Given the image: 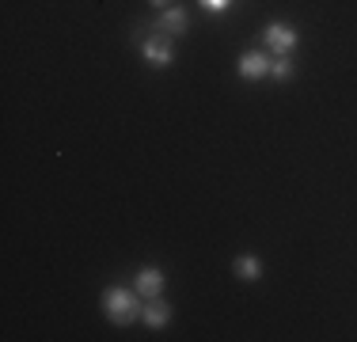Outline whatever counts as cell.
Returning <instances> with one entry per match:
<instances>
[{"label": "cell", "instance_id": "6da1fadb", "mask_svg": "<svg viewBox=\"0 0 357 342\" xmlns=\"http://www.w3.org/2000/svg\"><path fill=\"white\" fill-rule=\"evenodd\" d=\"M103 315L114 327H133V323H141V308H144V297L137 289H126V285H107L103 289Z\"/></svg>", "mask_w": 357, "mask_h": 342}, {"label": "cell", "instance_id": "7a4b0ae2", "mask_svg": "<svg viewBox=\"0 0 357 342\" xmlns=\"http://www.w3.org/2000/svg\"><path fill=\"white\" fill-rule=\"evenodd\" d=\"M149 31V27H144ZM137 50H141V61L144 65H152V68H167V65H175V42H172V34H160V31H149L144 38L137 42Z\"/></svg>", "mask_w": 357, "mask_h": 342}, {"label": "cell", "instance_id": "3957f363", "mask_svg": "<svg viewBox=\"0 0 357 342\" xmlns=\"http://www.w3.org/2000/svg\"><path fill=\"white\" fill-rule=\"evenodd\" d=\"M262 42H266L270 57H285V54H293V50L301 46V31H296L293 23H285V20H270L266 27H262Z\"/></svg>", "mask_w": 357, "mask_h": 342}, {"label": "cell", "instance_id": "277c9868", "mask_svg": "<svg viewBox=\"0 0 357 342\" xmlns=\"http://www.w3.org/2000/svg\"><path fill=\"white\" fill-rule=\"evenodd\" d=\"M144 27L160 31V34H172V38H183V34L190 31V15H186V8L172 4V8H164V12H160L152 23H144Z\"/></svg>", "mask_w": 357, "mask_h": 342}, {"label": "cell", "instance_id": "5b68a950", "mask_svg": "<svg viewBox=\"0 0 357 342\" xmlns=\"http://www.w3.org/2000/svg\"><path fill=\"white\" fill-rule=\"evenodd\" d=\"M270 61L274 57H266V50H248V54H240L236 68H240L243 80H262V76H270Z\"/></svg>", "mask_w": 357, "mask_h": 342}, {"label": "cell", "instance_id": "8992f818", "mask_svg": "<svg viewBox=\"0 0 357 342\" xmlns=\"http://www.w3.org/2000/svg\"><path fill=\"white\" fill-rule=\"evenodd\" d=\"M133 289H137L144 301L160 297V293H164V270H160V267H141L137 278H133Z\"/></svg>", "mask_w": 357, "mask_h": 342}, {"label": "cell", "instance_id": "52a82bcc", "mask_svg": "<svg viewBox=\"0 0 357 342\" xmlns=\"http://www.w3.org/2000/svg\"><path fill=\"white\" fill-rule=\"evenodd\" d=\"M167 320H172V304H167L164 297H152V301H144V308H141V323H144L149 331L167 327Z\"/></svg>", "mask_w": 357, "mask_h": 342}, {"label": "cell", "instance_id": "ba28073f", "mask_svg": "<svg viewBox=\"0 0 357 342\" xmlns=\"http://www.w3.org/2000/svg\"><path fill=\"white\" fill-rule=\"evenodd\" d=\"M232 274L240 281H259L262 278V259H255V255H240V259H232Z\"/></svg>", "mask_w": 357, "mask_h": 342}, {"label": "cell", "instance_id": "9c48e42d", "mask_svg": "<svg viewBox=\"0 0 357 342\" xmlns=\"http://www.w3.org/2000/svg\"><path fill=\"white\" fill-rule=\"evenodd\" d=\"M270 76H274V80H293L296 76V61H293V54H285V57H274V61H270Z\"/></svg>", "mask_w": 357, "mask_h": 342}, {"label": "cell", "instance_id": "30bf717a", "mask_svg": "<svg viewBox=\"0 0 357 342\" xmlns=\"http://www.w3.org/2000/svg\"><path fill=\"white\" fill-rule=\"evenodd\" d=\"M202 8H206V12H228V8H232V0H198Z\"/></svg>", "mask_w": 357, "mask_h": 342}, {"label": "cell", "instance_id": "8fae6325", "mask_svg": "<svg viewBox=\"0 0 357 342\" xmlns=\"http://www.w3.org/2000/svg\"><path fill=\"white\" fill-rule=\"evenodd\" d=\"M149 4H152V8H160V12H164V8H172L175 0H149Z\"/></svg>", "mask_w": 357, "mask_h": 342}]
</instances>
